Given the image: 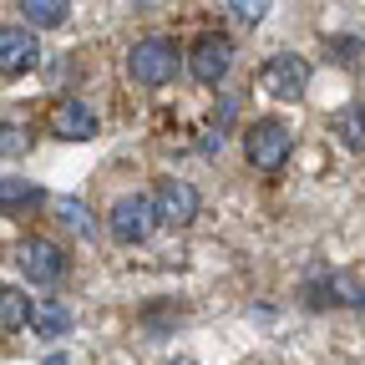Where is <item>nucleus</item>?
<instances>
[{
  "label": "nucleus",
  "mask_w": 365,
  "mask_h": 365,
  "mask_svg": "<svg viewBox=\"0 0 365 365\" xmlns=\"http://www.w3.org/2000/svg\"><path fill=\"white\" fill-rule=\"evenodd\" d=\"M289 153H294V137H289L284 122H274V117H259V122L244 132V158H249V168H259V173H279V168L289 163Z\"/></svg>",
  "instance_id": "f257e3e1"
},
{
  "label": "nucleus",
  "mask_w": 365,
  "mask_h": 365,
  "mask_svg": "<svg viewBox=\"0 0 365 365\" xmlns=\"http://www.w3.org/2000/svg\"><path fill=\"white\" fill-rule=\"evenodd\" d=\"M127 71L137 86H163L178 76V41L168 36H148V41H137L132 51H127Z\"/></svg>",
  "instance_id": "f03ea898"
},
{
  "label": "nucleus",
  "mask_w": 365,
  "mask_h": 365,
  "mask_svg": "<svg viewBox=\"0 0 365 365\" xmlns=\"http://www.w3.org/2000/svg\"><path fill=\"white\" fill-rule=\"evenodd\" d=\"M259 86L269 91V97H279V102H299L304 86H309V61L294 56V51L269 56V61L259 66Z\"/></svg>",
  "instance_id": "7ed1b4c3"
},
{
  "label": "nucleus",
  "mask_w": 365,
  "mask_h": 365,
  "mask_svg": "<svg viewBox=\"0 0 365 365\" xmlns=\"http://www.w3.org/2000/svg\"><path fill=\"white\" fill-rule=\"evenodd\" d=\"M153 223H158V208H153V198H143V193L117 198L112 213H107V228H112L117 244H143V239L153 234Z\"/></svg>",
  "instance_id": "20e7f679"
},
{
  "label": "nucleus",
  "mask_w": 365,
  "mask_h": 365,
  "mask_svg": "<svg viewBox=\"0 0 365 365\" xmlns=\"http://www.w3.org/2000/svg\"><path fill=\"white\" fill-rule=\"evenodd\" d=\"M11 259H16V269L26 274L31 284H56L61 274H66V254L51 239H21Z\"/></svg>",
  "instance_id": "39448f33"
},
{
  "label": "nucleus",
  "mask_w": 365,
  "mask_h": 365,
  "mask_svg": "<svg viewBox=\"0 0 365 365\" xmlns=\"http://www.w3.org/2000/svg\"><path fill=\"white\" fill-rule=\"evenodd\" d=\"M228 66H234V41L218 36V31L198 36V46L188 51V71H193L203 86H218V81L228 76Z\"/></svg>",
  "instance_id": "423d86ee"
},
{
  "label": "nucleus",
  "mask_w": 365,
  "mask_h": 365,
  "mask_svg": "<svg viewBox=\"0 0 365 365\" xmlns=\"http://www.w3.org/2000/svg\"><path fill=\"white\" fill-rule=\"evenodd\" d=\"M153 208H158V223L182 228V223L198 218V188H193V182H182V178H163L158 193H153Z\"/></svg>",
  "instance_id": "0eeeda50"
},
{
  "label": "nucleus",
  "mask_w": 365,
  "mask_h": 365,
  "mask_svg": "<svg viewBox=\"0 0 365 365\" xmlns=\"http://www.w3.org/2000/svg\"><path fill=\"white\" fill-rule=\"evenodd\" d=\"M41 61V46L31 26H0V76H26Z\"/></svg>",
  "instance_id": "6e6552de"
},
{
  "label": "nucleus",
  "mask_w": 365,
  "mask_h": 365,
  "mask_svg": "<svg viewBox=\"0 0 365 365\" xmlns=\"http://www.w3.org/2000/svg\"><path fill=\"white\" fill-rule=\"evenodd\" d=\"M304 299H309L314 309H325V304H350V309H365V284L355 279V274H325V279L304 284Z\"/></svg>",
  "instance_id": "1a4fd4ad"
},
{
  "label": "nucleus",
  "mask_w": 365,
  "mask_h": 365,
  "mask_svg": "<svg viewBox=\"0 0 365 365\" xmlns=\"http://www.w3.org/2000/svg\"><path fill=\"white\" fill-rule=\"evenodd\" d=\"M51 132L61 137V143H86V137H97V112H91L81 97H66L51 112Z\"/></svg>",
  "instance_id": "9d476101"
},
{
  "label": "nucleus",
  "mask_w": 365,
  "mask_h": 365,
  "mask_svg": "<svg viewBox=\"0 0 365 365\" xmlns=\"http://www.w3.org/2000/svg\"><path fill=\"white\" fill-rule=\"evenodd\" d=\"M36 203H46V193L31 178H0V213H26Z\"/></svg>",
  "instance_id": "9b49d317"
},
{
  "label": "nucleus",
  "mask_w": 365,
  "mask_h": 365,
  "mask_svg": "<svg viewBox=\"0 0 365 365\" xmlns=\"http://www.w3.org/2000/svg\"><path fill=\"white\" fill-rule=\"evenodd\" d=\"M335 137L350 153H365V102H350L345 112H335Z\"/></svg>",
  "instance_id": "f8f14e48"
},
{
  "label": "nucleus",
  "mask_w": 365,
  "mask_h": 365,
  "mask_svg": "<svg viewBox=\"0 0 365 365\" xmlns=\"http://www.w3.org/2000/svg\"><path fill=\"white\" fill-rule=\"evenodd\" d=\"M21 16H26L31 26L56 31V26H66V16H71V0H21Z\"/></svg>",
  "instance_id": "ddd939ff"
},
{
  "label": "nucleus",
  "mask_w": 365,
  "mask_h": 365,
  "mask_svg": "<svg viewBox=\"0 0 365 365\" xmlns=\"http://www.w3.org/2000/svg\"><path fill=\"white\" fill-rule=\"evenodd\" d=\"M31 325H36L46 340H56V335H66V330H71V309H66V304H56V299H46V304H36V309H31Z\"/></svg>",
  "instance_id": "4468645a"
},
{
  "label": "nucleus",
  "mask_w": 365,
  "mask_h": 365,
  "mask_svg": "<svg viewBox=\"0 0 365 365\" xmlns=\"http://www.w3.org/2000/svg\"><path fill=\"white\" fill-rule=\"evenodd\" d=\"M31 299L21 294V289H0V335H11V330H21V325H31Z\"/></svg>",
  "instance_id": "2eb2a0df"
},
{
  "label": "nucleus",
  "mask_w": 365,
  "mask_h": 365,
  "mask_svg": "<svg viewBox=\"0 0 365 365\" xmlns=\"http://www.w3.org/2000/svg\"><path fill=\"white\" fill-rule=\"evenodd\" d=\"M56 218H66V228H71V234H81V239L97 234V218H91L76 198H56Z\"/></svg>",
  "instance_id": "dca6fc26"
},
{
  "label": "nucleus",
  "mask_w": 365,
  "mask_h": 365,
  "mask_svg": "<svg viewBox=\"0 0 365 365\" xmlns=\"http://www.w3.org/2000/svg\"><path fill=\"white\" fill-rule=\"evenodd\" d=\"M26 148H31L26 127H21V122H0V153H6V158H21Z\"/></svg>",
  "instance_id": "f3484780"
},
{
  "label": "nucleus",
  "mask_w": 365,
  "mask_h": 365,
  "mask_svg": "<svg viewBox=\"0 0 365 365\" xmlns=\"http://www.w3.org/2000/svg\"><path fill=\"white\" fill-rule=\"evenodd\" d=\"M228 11H234L244 26H259L269 16V0H228Z\"/></svg>",
  "instance_id": "a211bd4d"
},
{
  "label": "nucleus",
  "mask_w": 365,
  "mask_h": 365,
  "mask_svg": "<svg viewBox=\"0 0 365 365\" xmlns=\"http://www.w3.org/2000/svg\"><path fill=\"white\" fill-rule=\"evenodd\" d=\"M173 365H198V360H188V355H178V360H173Z\"/></svg>",
  "instance_id": "6ab92c4d"
}]
</instances>
